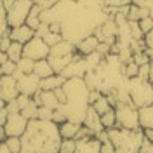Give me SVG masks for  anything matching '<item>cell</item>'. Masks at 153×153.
<instances>
[{
  "instance_id": "1",
  "label": "cell",
  "mask_w": 153,
  "mask_h": 153,
  "mask_svg": "<svg viewBox=\"0 0 153 153\" xmlns=\"http://www.w3.org/2000/svg\"><path fill=\"white\" fill-rule=\"evenodd\" d=\"M59 125L52 120H28L26 131L21 136L19 153H57L61 143Z\"/></svg>"
},
{
  "instance_id": "2",
  "label": "cell",
  "mask_w": 153,
  "mask_h": 153,
  "mask_svg": "<svg viewBox=\"0 0 153 153\" xmlns=\"http://www.w3.org/2000/svg\"><path fill=\"white\" fill-rule=\"evenodd\" d=\"M129 97L137 110L143 106L153 105V85L152 82L139 78V76H132L129 78Z\"/></svg>"
},
{
  "instance_id": "3",
  "label": "cell",
  "mask_w": 153,
  "mask_h": 153,
  "mask_svg": "<svg viewBox=\"0 0 153 153\" xmlns=\"http://www.w3.org/2000/svg\"><path fill=\"white\" fill-rule=\"evenodd\" d=\"M113 108L117 117V127L139 129V110L132 103H117Z\"/></svg>"
},
{
  "instance_id": "4",
  "label": "cell",
  "mask_w": 153,
  "mask_h": 153,
  "mask_svg": "<svg viewBox=\"0 0 153 153\" xmlns=\"http://www.w3.org/2000/svg\"><path fill=\"white\" fill-rule=\"evenodd\" d=\"M31 5H33L31 0H14L7 7V25H9V28L25 25Z\"/></svg>"
},
{
  "instance_id": "5",
  "label": "cell",
  "mask_w": 153,
  "mask_h": 153,
  "mask_svg": "<svg viewBox=\"0 0 153 153\" xmlns=\"http://www.w3.org/2000/svg\"><path fill=\"white\" fill-rule=\"evenodd\" d=\"M49 52H51V47L44 42V38L35 35L33 38H30L28 42L23 45V56L30 57L33 61H38V59H47Z\"/></svg>"
},
{
  "instance_id": "6",
  "label": "cell",
  "mask_w": 153,
  "mask_h": 153,
  "mask_svg": "<svg viewBox=\"0 0 153 153\" xmlns=\"http://www.w3.org/2000/svg\"><path fill=\"white\" fill-rule=\"evenodd\" d=\"M14 76L18 80V89L19 94L33 96L35 92L40 91V78L35 73H21V71H14Z\"/></svg>"
},
{
  "instance_id": "7",
  "label": "cell",
  "mask_w": 153,
  "mask_h": 153,
  "mask_svg": "<svg viewBox=\"0 0 153 153\" xmlns=\"http://www.w3.org/2000/svg\"><path fill=\"white\" fill-rule=\"evenodd\" d=\"M92 33L97 37L99 42H105V44L113 45L115 40H117V23H115V19L108 18L106 21H103L99 26H96Z\"/></svg>"
},
{
  "instance_id": "8",
  "label": "cell",
  "mask_w": 153,
  "mask_h": 153,
  "mask_svg": "<svg viewBox=\"0 0 153 153\" xmlns=\"http://www.w3.org/2000/svg\"><path fill=\"white\" fill-rule=\"evenodd\" d=\"M26 125H28V118H25L21 115V111H18V113H9L7 122L4 124L5 136H18V137H21L23 132L26 131Z\"/></svg>"
},
{
  "instance_id": "9",
  "label": "cell",
  "mask_w": 153,
  "mask_h": 153,
  "mask_svg": "<svg viewBox=\"0 0 153 153\" xmlns=\"http://www.w3.org/2000/svg\"><path fill=\"white\" fill-rule=\"evenodd\" d=\"M19 94L18 89V80L14 75H0V99H4L5 103H9L12 99H16Z\"/></svg>"
},
{
  "instance_id": "10",
  "label": "cell",
  "mask_w": 153,
  "mask_h": 153,
  "mask_svg": "<svg viewBox=\"0 0 153 153\" xmlns=\"http://www.w3.org/2000/svg\"><path fill=\"white\" fill-rule=\"evenodd\" d=\"M85 73H87V65H85V61H84V56L76 52L75 57L65 66V70H63L59 75H63L65 78H75V76L84 78Z\"/></svg>"
},
{
  "instance_id": "11",
  "label": "cell",
  "mask_w": 153,
  "mask_h": 153,
  "mask_svg": "<svg viewBox=\"0 0 153 153\" xmlns=\"http://www.w3.org/2000/svg\"><path fill=\"white\" fill-rule=\"evenodd\" d=\"M82 124L85 125L94 136H97L101 131H105V127L101 124V115L96 111L92 105L87 106V111H85V117H84V122H82Z\"/></svg>"
},
{
  "instance_id": "12",
  "label": "cell",
  "mask_w": 153,
  "mask_h": 153,
  "mask_svg": "<svg viewBox=\"0 0 153 153\" xmlns=\"http://www.w3.org/2000/svg\"><path fill=\"white\" fill-rule=\"evenodd\" d=\"M101 141L96 136H87L82 139H76V146L73 153H101Z\"/></svg>"
},
{
  "instance_id": "13",
  "label": "cell",
  "mask_w": 153,
  "mask_h": 153,
  "mask_svg": "<svg viewBox=\"0 0 153 153\" xmlns=\"http://www.w3.org/2000/svg\"><path fill=\"white\" fill-rule=\"evenodd\" d=\"M31 97H33V101H35L38 106H45V108H51V110H56L57 106L61 105L59 99L56 97V92H54V91H42V89H40V91L35 92Z\"/></svg>"
},
{
  "instance_id": "14",
  "label": "cell",
  "mask_w": 153,
  "mask_h": 153,
  "mask_svg": "<svg viewBox=\"0 0 153 153\" xmlns=\"http://www.w3.org/2000/svg\"><path fill=\"white\" fill-rule=\"evenodd\" d=\"M9 37L12 42H19V44H26L30 38L35 37V30H31L28 25H19L9 30Z\"/></svg>"
},
{
  "instance_id": "15",
  "label": "cell",
  "mask_w": 153,
  "mask_h": 153,
  "mask_svg": "<svg viewBox=\"0 0 153 153\" xmlns=\"http://www.w3.org/2000/svg\"><path fill=\"white\" fill-rule=\"evenodd\" d=\"M97 44H99L97 37H96L94 33H91V35L84 37L82 40H80V42H76L75 47H76V52H78V54H82V56H87V54L94 52L96 49H97Z\"/></svg>"
},
{
  "instance_id": "16",
  "label": "cell",
  "mask_w": 153,
  "mask_h": 153,
  "mask_svg": "<svg viewBox=\"0 0 153 153\" xmlns=\"http://www.w3.org/2000/svg\"><path fill=\"white\" fill-rule=\"evenodd\" d=\"M76 54V47L73 42H70V40H61V42H57L56 45H52L51 47V52H49V56H75Z\"/></svg>"
},
{
  "instance_id": "17",
  "label": "cell",
  "mask_w": 153,
  "mask_h": 153,
  "mask_svg": "<svg viewBox=\"0 0 153 153\" xmlns=\"http://www.w3.org/2000/svg\"><path fill=\"white\" fill-rule=\"evenodd\" d=\"M65 76L59 75V73H52L51 76H45V78H40V89L42 91H56L57 87H61L65 84Z\"/></svg>"
},
{
  "instance_id": "18",
  "label": "cell",
  "mask_w": 153,
  "mask_h": 153,
  "mask_svg": "<svg viewBox=\"0 0 153 153\" xmlns=\"http://www.w3.org/2000/svg\"><path fill=\"white\" fill-rule=\"evenodd\" d=\"M139 127L153 131V105L139 108Z\"/></svg>"
},
{
  "instance_id": "19",
  "label": "cell",
  "mask_w": 153,
  "mask_h": 153,
  "mask_svg": "<svg viewBox=\"0 0 153 153\" xmlns=\"http://www.w3.org/2000/svg\"><path fill=\"white\" fill-rule=\"evenodd\" d=\"M82 124H75V122H70V120H65L59 124V134L63 139H75L76 132L80 129Z\"/></svg>"
},
{
  "instance_id": "20",
  "label": "cell",
  "mask_w": 153,
  "mask_h": 153,
  "mask_svg": "<svg viewBox=\"0 0 153 153\" xmlns=\"http://www.w3.org/2000/svg\"><path fill=\"white\" fill-rule=\"evenodd\" d=\"M33 73L38 76V78H45V76H51L54 73V70L51 66L47 59H38L35 61V66H33Z\"/></svg>"
},
{
  "instance_id": "21",
  "label": "cell",
  "mask_w": 153,
  "mask_h": 153,
  "mask_svg": "<svg viewBox=\"0 0 153 153\" xmlns=\"http://www.w3.org/2000/svg\"><path fill=\"white\" fill-rule=\"evenodd\" d=\"M75 56H47V61L51 63V66L54 70V73H61L65 66L71 61Z\"/></svg>"
},
{
  "instance_id": "22",
  "label": "cell",
  "mask_w": 153,
  "mask_h": 153,
  "mask_svg": "<svg viewBox=\"0 0 153 153\" xmlns=\"http://www.w3.org/2000/svg\"><path fill=\"white\" fill-rule=\"evenodd\" d=\"M40 10H42V7H40L38 4H33L31 9H30V12H28V18L25 21V25H28L31 30H37L38 25L42 23V21H40Z\"/></svg>"
},
{
  "instance_id": "23",
  "label": "cell",
  "mask_w": 153,
  "mask_h": 153,
  "mask_svg": "<svg viewBox=\"0 0 153 153\" xmlns=\"http://www.w3.org/2000/svg\"><path fill=\"white\" fill-rule=\"evenodd\" d=\"M92 106H94V110L99 115H103V113H106L110 108H113V103L110 101V96L108 94H101L94 103H92Z\"/></svg>"
},
{
  "instance_id": "24",
  "label": "cell",
  "mask_w": 153,
  "mask_h": 153,
  "mask_svg": "<svg viewBox=\"0 0 153 153\" xmlns=\"http://www.w3.org/2000/svg\"><path fill=\"white\" fill-rule=\"evenodd\" d=\"M5 54H7V59L18 63L19 57H23V44H19V42H10V45L7 47Z\"/></svg>"
},
{
  "instance_id": "25",
  "label": "cell",
  "mask_w": 153,
  "mask_h": 153,
  "mask_svg": "<svg viewBox=\"0 0 153 153\" xmlns=\"http://www.w3.org/2000/svg\"><path fill=\"white\" fill-rule=\"evenodd\" d=\"M16 70L18 71H21V73H33V66H35V61L33 59H30V57L23 56L19 57V61L16 63Z\"/></svg>"
},
{
  "instance_id": "26",
  "label": "cell",
  "mask_w": 153,
  "mask_h": 153,
  "mask_svg": "<svg viewBox=\"0 0 153 153\" xmlns=\"http://www.w3.org/2000/svg\"><path fill=\"white\" fill-rule=\"evenodd\" d=\"M101 124H103V127H105L106 131L108 129H111V127H115L117 125V117H115V108H110L106 113L101 115Z\"/></svg>"
},
{
  "instance_id": "27",
  "label": "cell",
  "mask_w": 153,
  "mask_h": 153,
  "mask_svg": "<svg viewBox=\"0 0 153 153\" xmlns=\"http://www.w3.org/2000/svg\"><path fill=\"white\" fill-rule=\"evenodd\" d=\"M9 25H7V9L4 2L0 0V35H9Z\"/></svg>"
},
{
  "instance_id": "28",
  "label": "cell",
  "mask_w": 153,
  "mask_h": 153,
  "mask_svg": "<svg viewBox=\"0 0 153 153\" xmlns=\"http://www.w3.org/2000/svg\"><path fill=\"white\" fill-rule=\"evenodd\" d=\"M4 143H5L7 148H9L10 153H19L21 152V137H18V136H7V137L4 139Z\"/></svg>"
},
{
  "instance_id": "29",
  "label": "cell",
  "mask_w": 153,
  "mask_h": 153,
  "mask_svg": "<svg viewBox=\"0 0 153 153\" xmlns=\"http://www.w3.org/2000/svg\"><path fill=\"white\" fill-rule=\"evenodd\" d=\"M37 110H38V105L33 101V97H31L30 105H26L21 110V115H23L25 118H28V120H33V118H37Z\"/></svg>"
},
{
  "instance_id": "30",
  "label": "cell",
  "mask_w": 153,
  "mask_h": 153,
  "mask_svg": "<svg viewBox=\"0 0 153 153\" xmlns=\"http://www.w3.org/2000/svg\"><path fill=\"white\" fill-rule=\"evenodd\" d=\"M42 38H44V42L47 44L49 47H52V45H56L57 42H61V40H63V35H61L59 31H51V30H49Z\"/></svg>"
},
{
  "instance_id": "31",
  "label": "cell",
  "mask_w": 153,
  "mask_h": 153,
  "mask_svg": "<svg viewBox=\"0 0 153 153\" xmlns=\"http://www.w3.org/2000/svg\"><path fill=\"white\" fill-rule=\"evenodd\" d=\"M75 146H76L75 139H61L57 153H73L75 152Z\"/></svg>"
},
{
  "instance_id": "32",
  "label": "cell",
  "mask_w": 153,
  "mask_h": 153,
  "mask_svg": "<svg viewBox=\"0 0 153 153\" xmlns=\"http://www.w3.org/2000/svg\"><path fill=\"white\" fill-rule=\"evenodd\" d=\"M144 52L148 54L150 61H153V30H150L146 35H144Z\"/></svg>"
},
{
  "instance_id": "33",
  "label": "cell",
  "mask_w": 153,
  "mask_h": 153,
  "mask_svg": "<svg viewBox=\"0 0 153 153\" xmlns=\"http://www.w3.org/2000/svg\"><path fill=\"white\" fill-rule=\"evenodd\" d=\"M16 63L14 61H10V59H5L2 65H0V75H14V71H16Z\"/></svg>"
},
{
  "instance_id": "34",
  "label": "cell",
  "mask_w": 153,
  "mask_h": 153,
  "mask_svg": "<svg viewBox=\"0 0 153 153\" xmlns=\"http://www.w3.org/2000/svg\"><path fill=\"white\" fill-rule=\"evenodd\" d=\"M124 75L127 78H132V76H137V71H139V66L134 63V61H129V63H125L124 65Z\"/></svg>"
},
{
  "instance_id": "35",
  "label": "cell",
  "mask_w": 153,
  "mask_h": 153,
  "mask_svg": "<svg viewBox=\"0 0 153 153\" xmlns=\"http://www.w3.org/2000/svg\"><path fill=\"white\" fill-rule=\"evenodd\" d=\"M85 9H101L105 7V0H76Z\"/></svg>"
},
{
  "instance_id": "36",
  "label": "cell",
  "mask_w": 153,
  "mask_h": 153,
  "mask_svg": "<svg viewBox=\"0 0 153 153\" xmlns=\"http://www.w3.org/2000/svg\"><path fill=\"white\" fill-rule=\"evenodd\" d=\"M139 28H141V31H143L144 35L150 31V30H153V18L152 16H146V18H141L139 21Z\"/></svg>"
},
{
  "instance_id": "37",
  "label": "cell",
  "mask_w": 153,
  "mask_h": 153,
  "mask_svg": "<svg viewBox=\"0 0 153 153\" xmlns=\"http://www.w3.org/2000/svg\"><path fill=\"white\" fill-rule=\"evenodd\" d=\"M132 61L137 65V66H141V65L150 63V57H148V54H146L144 51H139V52H134L132 54Z\"/></svg>"
},
{
  "instance_id": "38",
  "label": "cell",
  "mask_w": 153,
  "mask_h": 153,
  "mask_svg": "<svg viewBox=\"0 0 153 153\" xmlns=\"http://www.w3.org/2000/svg\"><path fill=\"white\" fill-rule=\"evenodd\" d=\"M52 113H54V110L45 108V106H38L37 118H40V120H52Z\"/></svg>"
},
{
  "instance_id": "39",
  "label": "cell",
  "mask_w": 153,
  "mask_h": 153,
  "mask_svg": "<svg viewBox=\"0 0 153 153\" xmlns=\"http://www.w3.org/2000/svg\"><path fill=\"white\" fill-rule=\"evenodd\" d=\"M129 4H132V0H105L106 7H124Z\"/></svg>"
},
{
  "instance_id": "40",
  "label": "cell",
  "mask_w": 153,
  "mask_h": 153,
  "mask_svg": "<svg viewBox=\"0 0 153 153\" xmlns=\"http://www.w3.org/2000/svg\"><path fill=\"white\" fill-rule=\"evenodd\" d=\"M30 101H31V96L18 94V97H16V103H18V106H19V111H21V110H23L26 105H30Z\"/></svg>"
},
{
  "instance_id": "41",
  "label": "cell",
  "mask_w": 153,
  "mask_h": 153,
  "mask_svg": "<svg viewBox=\"0 0 153 153\" xmlns=\"http://www.w3.org/2000/svg\"><path fill=\"white\" fill-rule=\"evenodd\" d=\"M137 153H153V141H150L148 137H144Z\"/></svg>"
},
{
  "instance_id": "42",
  "label": "cell",
  "mask_w": 153,
  "mask_h": 153,
  "mask_svg": "<svg viewBox=\"0 0 153 153\" xmlns=\"http://www.w3.org/2000/svg\"><path fill=\"white\" fill-rule=\"evenodd\" d=\"M87 136H94V134H92L85 125L82 124V125H80V129H78V132H76V136H75V141H76V139H82V137H87Z\"/></svg>"
},
{
  "instance_id": "43",
  "label": "cell",
  "mask_w": 153,
  "mask_h": 153,
  "mask_svg": "<svg viewBox=\"0 0 153 153\" xmlns=\"http://www.w3.org/2000/svg\"><path fill=\"white\" fill-rule=\"evenodd\" d=\"M101 153H115V146L113 143L108 139V141H105V143H101V150H99Z\"/></svg>"
},
{
  "instance_id": "44",
  "label": "cell",
  "mask_w": 153,
  "mask_h": 153,
  "mask_svg": "<svg viewBox=\"0 0 153 153\" xmlns=\"http://www.w3.org/2000/svg\"><path fill=\"white\" fill-rule=\"evenodd\" d=\"M148 73H150V63L141 65V66H139V71H137V76H139V78H144V80H148Z\"/></svg>"
},
{
  "instance_id": "45",
  "label": "cell",
  "mask_w": 153,
  "mask_h": 153,
  "mask_svg": "<svg viewBox=\"0 0 153 153\" xmlns=\"http://www.w3.org/2000/svg\"><path fill=\"white\" fill-rule=\"evenodd\" d=\"M47 31H49V25H47V23H40V25H38V28L35 30V35H38V37H44Z\"/></svg>"
},
{
  "instance_id": "46",
  "label": "cell",
  "mask_w": 153,
  "mask_h": 153,
  "mask_svg": "<svg viewBox=\"0 0 153 153\" xmlns=\"http://www.w3.org/2000/svg\"><path fill=\"white\" fill-rule=\"evenodd\" d=\"M5 108H7L9 113H18L19 111V106H18V103H16V99H12V101H9V103H5Z\"/></svg>"
},
{
  "instance_id": "47",
  "label": "cell",
  "mask_w": 153,
  "mask_h": 153,
  "mask_svg": "<svg viewBox=\"0 0 153 153\" xmlns=\"http://www.w3.org/2000/svg\"><path fill=\"white\" fill-rule=\"evenodd\" d=\"M99 96H101V92H99V91H96V89L89 91V105H92V103H94Z\"/></svg>"
},
{
  "instance_id": "48",
  "label": "cell",
  "mask_w": 153,
  "mask_h": 153,
  "mask_svg": "<svg viewBox=\"0 0 153 153\" xmlns=\"http://www.w3.org/2000/svg\"><path fill=\"white\" fill-rule=\"evenodd\" d=\"M7 117H9V111H7V108L4 106V108L0 110V125H4L7 122Z\"/></svg>"
},
{
  "instance_id": "49",
  "label": "cell",
  "mask_w": 153,
  "mask_h": 153,
  "mask_svg": "<svg viewBox=\"0 0 153 153\" xmlns=\"http://www.w3.org/2000/svg\"><path fill=\"white\" fill-rule=\"evenodd\" d=\"M148 82H153V61H150V73H148Z\"/></svg>"
},
{
  "instance_id": "50",
  "label": "cell",
  "mask_w": 153,
  "mask_h": 153,
  "mask_svg": "<svg viewBox=\"0 0 153 153\" xmlns=\"http://www.w3.org/2000/svg\"><path fill=\"white\" fill-rule=\"evenodd\" d=\"M0 153H10L9 148L5 146V143H4V141H2V146H0Z\"/></svg>"
},
{
  "instance_id": "51",
  "label": "cell",
  "mask_w": 153,
  "mask_h": 153,
  "mask_svg": "<svg viewBox=\"0 0 153 153\" xmlns=\"http://www.w3.org/2000/svg\"><path fill=\"white\" fill-rule=\"evenodd\" d=\"M7 136H5V131H4V125H0V141H4Z\"/></svg>"
},
{
  "instance_id": "52",
  "label": "cell",
  "mask_w": 153,
  "mask_h": 153,
  "mask_svg": "<svg viewBox=\"0 0 153 153\" xmlns=\"http://www.w3.org/2000/svg\"><path fill=\"white\" fill-rule=\"evenodd\" d=\"M5 59H7V54H5L4 51H0V65H2V63H4Z\"/></svg>"
},
{
  "instance_id": "53",
  "label": "cell",
  "mask_w": 153,
  "mask_h": 153,
  "mask_svg": "<svg viewBox=\"0 0 153 153\" xmlns=\"http://www.w3.org/2000/svg\"><path fill=\"white\" fill-rule=\"evenodd\" d=\"M2 2H4V5H5V9H7V7H9L10 4L14 2V0H2Z\"/></svg>"
},
{
  "instance_id": "54",
  "label": "cell",
  "mask_w": 153,
  "mask_h": 153,
  "mask_svg": "<svg viewBox=\"0 0 153 153\" xmlns=\"http://www.w3.org/2000/svg\"><path fill=\"white\" fill-rule=\"evenodd\" d=\"M4 106H5V101H4V99H0V110H2Z\"/></svg>"
},
{
  "instance_id": "55",
  "label": "cell",
  "mask_w": 153,
  "mask_h": 153,
  "mask_svg": "<svg viewBox=\"0 0 153 153\" xmlns=\"http://www.w3.org/2000/svg\"><path fill=\"white\" fill-rule=\"evenodd\" d=\"M150 16H152V18H153V5H152V7H150Z\"/></svg>"
},
{
  "instance_id": "56",
  "label": "cell",
  "mask_w": 153,
  "mask_h": 153,
  "mask_svg": "<svg viewBox=\"0 0 153 153\" xmlns=\"http://www.w3.org/2000/svg\"><path fill=\"white\" fill-rule=\"evenodd\" d=\"M31 2H33V4H37V2H38V0H31Z\"/></svg>"
},
{
  "instance_id": "57",
  "label": "cell",
  "mask_w": 153,
  "mask_h": 153,
  "mask_svg": "<svg viewBox=\"0 0 153 153\" xmlns=\"http://www.w3.org/2000/svg\"><path fill=\"white\" fill-rule=\"evenodd\" d=\"M0 44H2V35H0Z\"/></svg>"
},
{
  "instance_id": "58",
  "label": "cell",
  "mask_w": 153,
  "mask_h": 153,
  "mask_svg": "<svg viewBox=\"0 0 153 153\" xmlns=\"http://www.w3.org/2000/svg\"><path fill=\"white\" fill-rule=\"evenodd\" d=\"M0 146H2V141H0Z\"/></svg>"
},
{
  "instance_id": "59",
  "label": "cell",
  "mask_w": 153,
  "mask_h": 153,
  "mask_svg": "<svg viewBox=\"0 0 153 153\" xmlns=\"http://www.w3.org/2000/svg\"><path fill=\"white\" fill-rule=\"evenodd\" d=\"M71 2H76V0H71Z\"/></svg>"
},
{
  "instance_id": "60",
  "label": "cell",
  "mask_w": 153,
  "mask_h": 153,
  "mask_svg": "<svg viewBox=\"0 0 153 153\" xmlns=\"http://www.w3.org/2000/svg\"><path fill=\"white\" fill-rule=\"evenodd\" d=\"M38 2H40V0H38ZM38 2H37V4H38Z\"/></svg>"
},
{
  "instance_id": "61",
  "label": "cell",
  "mask_w": 153,
  "mask_h": 153,
  "mask_svg": "<svg viewBox=\"0 0 153 153\" xmlns=\"http://www.w3.org/2000/svg\"><path fill=\"white\" fill-rule=\"evenodd\" d=\"M152 85H153V82H152Z\"/></svg>"
},
{
  "instance_id": "62",
  "label": "cell",
  "mask_w": 153,
  "mask_h": 153,
  "mask_svg": "<svg viewBox=\"0 0 153 153\" xmlns=\"http://www.w3.org/2000/svg\"><path fill=\"white\" fill-rule=\"evenodd\" d=\"M152 2H153V0H152Z\"/></svg>"
}]
</instances>
